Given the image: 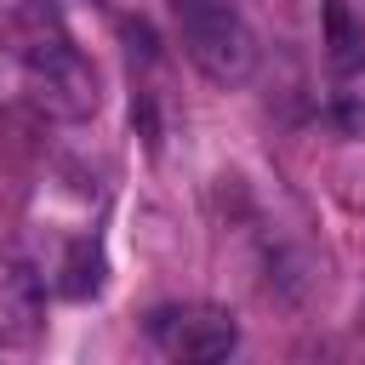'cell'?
<instances>
[{"instance_id":"obj_1","label":"cell","mask_w":365,"mask_h":365,"mask_svg":"<svg viewBox=\"0 0 365 365\" xmlns=\"http://www.w3.org/2000/svg\"><path fill=\"white\" fill-rule=\"evenodd\" d=\"M11 46H17V57H23L29 80H34V97H40L51 114L80 120V114L97 108V74H91V63L74 51V40L57 29V17H51L46 6H29V11L17 17Z\"/></svg>"},{"instance_id":"obj_7","label":"cell","mask_w":365,"mask_h":365,"mask_svg":"<svg viewBox=\"0 0 365 365\" xmlns=\"http://www.w3.org/2000/svg\"><path fill=\"white\" fill-rule=\"evenodd\" d=\"M131 125L143 131L148 154H160V114H154V97H148V91H137V97H131Z\"/></svg>"},{"instance_id":"obj_2","label":"cell","mask_w":365,"mask_h":365,"mask_svg":"<svg viewBox=\"0 0 365 365\" xmlns=\"http://www.w3.org/2000/svg\"><path fill=\"white\" fill-rule=\"evenodd\" d=\"M177 29H182V51L188 63L217 80V86H240L257 63L251 29L240 17L234 0H177Z\"/></svg>"},{"instance_id":"obj_5","label":"cell","mask_w":365,"mask_h":365,"mask_svg":"<svg viewBox=\"0 0 365 365\" xmlns=\"http://www.w3.org/2000/svg\"><path fill=\"white\" fill-rule=\"evenodd\" d=\"M0 319H11L17 331H34V319H40V279L23 262L0 274Z\"/></svg>"},{"instance_id":"obj_3","label":"cell","mask_w":365,"mask_h":365,"mask_svg":"<svg viewBox=\"0 0 365 365\" xmlns=\"http://www.w3.org/2000/svg\"><path fill=\"white\" fill-rule=\"evenodd\" d=\"M148 336L171 354V359H228L240 348V325L228 308L211 302H188V308H160L148 319Z\"/></svg>"},{"instance_id":"obj_6","label":"cell","mask_w":365,"mask_h":365,"mask_svg":"<svg viewBox=\"0 0 365 365\" xmlns=\"http://www.w3.org/2000/svg\"><path fill=\"white\" fill-rule=\"evenodd\" d=\"M325 46H331V63L336 68H354L365 57V29L354 23L348 0H325Z\"/></svg>"},{"instance_id":"obj_4","label":"cell","mask_w":365,"mask_h":365,"mask_svg":"<svg viewBox=\"0 0 365 365\" xmlns=\"http://www.w3.org/2000/svg\"><path fill=\"white\" fill-rule=\"evenodd\" d=\"M103 245L97 240H74L68 251H63V279H57V291L63 297H74V302H86V297H97L103 291Z\"/></svg>"}]
</instances>
